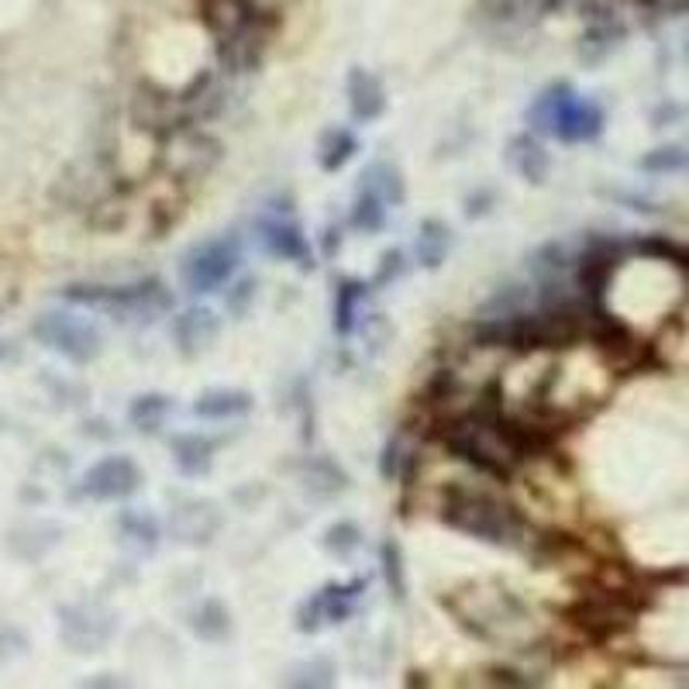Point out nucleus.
<instances>
[{
    "label": "nucleus",
    "mask_w": 689,
    "mask_h": 689,
    "mask_svg": "<svg viewBox=\"0 0 689 689\" xmlns=\"http://www.w3.org/2000/svg\"><path fill=\"white\" fill-rule=\"evenodd\" d=\"M641 170H648V173H676V170H689V152H682V149H659V152H652V155H644L641 162H638Z\"/></svg>",
    "instance_id": "nucleus-33"
},
{
    "label": "nucleus",
    "mask_w": 689,
    "mask_h": 689,
    "mask_svg": "<svg viewBox=\"0 0 689 689\" xmlns=\"http://www.w3.org/2000/svg\"><path fill=\"white\" fill-rule=\"evenodd\" d=\"M569 617H573V624L582 627L586 635L606 638V635L624 631V627L631 624V606H624V600L614 597V593H603V597L579 600Z\"/></svg>",
    "instance_id": "nucleus-13"
},
{
    "label": "nucleus",
    "mask_w": 689,
    "mask_h": 689,
    "mask_svg": "<svg viewBox=\"0 0 689 689\" xmlns=\"http://www.w3.org/2000/svg\"><path fill=\"white\" fill-rule=\"evenodd\" d=\"M359 187H366L373 190L376 197L387 200L390 208H400L403 200H408V190H403V176L397 166H390V162H369L366 173H362V184Z\"/></svg>",
    "instance_id": "nucleus-27"
},
{
    "label": "nucleus",
    "mask_w": 689,
    "mask_h": 689,
    "mask_svg": "<svg viewBox=\"0 0 689 689\" xmlns=\"http://www.w3.org/2000/svg\"><path fill=\"white\" fill-rule=\"evenodd\" d=\"M300 483H303V490H308V497H314V500H331V497L344 493V486H349V476H344L335 462H328V459H314V462H308V469H303Z\"/></svg>",
    "instance_id": "nucleus-22"
},
{
    "label": "nucleus",
    "mask_w": 689,
    "mask_h": 689,
    "mask_svg": "<svg viewBox=\"0 0 689 689\" xmlns=\"http://www.w3.org/2000/svg\"><path fill=\"white\" fill-rule=\"evenodd\" d=\"M170 414H173V400L162 397V393H141V397L131 400V408H128L131 428L141 431V435H159L162 424L170 421Z\"/></svg>",
    "instance_id": "nucleus-23"
},
{
    "label": "nucleus",
    "mask_w": 689,
    "mask_h": 689,
    "mask_svg": "<svg viewBox=\"0 0 689 689\" xmlns=\"http://www.w3.org/2000/svg\"><path fill=\"white\" fill-rule=\"evenodd\" d=\"M238 262H241V246L235 235L208 238L184 255V262H179V279H184L187 293L204 297V293H214L225 287V283L235 276Z\"/></svg>",
    "instance_id": "nucleus-5"
},
{
    "label": "nucleus",
    "mask_w": 689,
    "mask_h": 689,
    "mask_svg": "<svg viewBox=\"0 0 689 689\" xmlns=\"http://www.w3.org/2000/svg\"><path fill=\"white\" fill-rule=\"evenodd\" d=\"M214 449H217V441L208 438V435H176L170 441V452H173L176 469L184 473V476H190V479H200V476L211 473Z\"/></svg>",
    "instance_id": "nucleus-18"
},
{
    "label": "nucleus",
    "mask_w": 689,
    "mask_h": 689,
    "mask_svg": "<svg viewBox=\"0 0 689 689\" xmlns=\"http://www.w3.org/2000/svg\"><path fill=\"white\" fill-rule=\"evenodd\" d=\"M59 631H63L73 652H100L114 635V617L90 603L63 606L59 611Z\"/></svg>",
    "instance_id": "nucleus-11"
},
{
    "label": "nucleus",
    "mask_w": 689,
    "mask_h": 689,
    "mask_svg": "<svg viewBox=\"0 0 689 689\" xmlns=\"http://www.w3.org/2000/svg\"><path fill=\"white\" fill-rule=\"evenodd\" d=\"M441 521L449 524L452 531H462L486 544H497V549H528L531 544L524 517L490 490L452 486L441 503Z\"/></svg>",
    "instance_id": "nucleus-2"
},
{
    "label": "nucleus",
    "mask_w": 689,
    "mask_h": 689,
    "mask_svg": "<svg viewBox=\"0 0 689 689\" xmlns=\"http://www.w3.org/2000/svg\"><path fill=\"white\" fill-rule=\"evenodd\" d=\"M369 297V287L366 283H359V279H344L338 283V290H335V335L341 338H349L355 331V324L362 317V303H366Z\"/></svg>",
    "instance_id": "nucleus-21"
},
{
    "label": "nucleus",
    "mask_w": 689,
    "mask_h": 689,
    "mask_svg": "<svg viewBox=\"0 0 689 689\" xmlns=\"http://www.w3.org/2000/svg\"><path fill=\"white\" fill-rule=\"evenodd\" d=\"M506 166L521 179H528V184H544L552 173V159L535 135H517L511 138V146H506Z\"/></svg>",
    "instance_id": "nucleus-17"
},
{
    "label": "nucleus",
    "mask_w": 689,
    "mask_h": 689,
    "mask_svg": "<svg viewBox=\"0 0 689 689\" xmlns=\"http://www.w3.org/2000/svg\"><path fill=\"white\" fill-rule=\"evenodd\" d=\"M170 500H173V506H170V535L179 544H190V549H204V544H211L217 538L225 517H221L214 500H208V497H187V493H173Z\"/></svg>",
    "instance_id": "nucleus-8"
},
{
    "label": "nucleus",
    "mask_w": 689,
    "mask_h": 689,
    "mask_svg": "<svg viewBox=\"0 0 689 689\" xmlns=\"http://www.w3.org/2000/svg\"><path fill=\"white\" fill-rule=\"evenodd\" d=\"M321 544H324V552H328V555L349 559L359 549V544H362V531L355 528L352 521H338V524H331L328 531H324Z\"/></svg>",
    "instance_id": "nucleus-31"
},
{
    "label": "nucleus",
    "mask_w": 689,
    "mask_h": 689,
    "mask_svg": "<svg viewBox=\"0 0 689 689\" xmlns=\"http://www.w3.org/2000/svg\"><path fill=\"white\" fill-rule=\"evenodd\" d=\"M444 606L459 617V624L479 641L490 644H524L535 638V617L511 590H486V586H469L455 597L444 600Z\"/></svg>",
    "instance_id": "nucleus-3"
},
{
    "label": "nucleus",
    "mask_w": 689,
    "mask_h": 689,
    "mask_svg": "<svg viewBox=\"0 0 689 689\" xmlns=\"http://www.w3.org/2000/svg\"><path fill=\"white\" fill-rule=\"evenodd\" d=\"M403 270H408V266H403V252L400 249H393V252H387V255H383V262H379V273H376V287H387V283H393L397 276H403Z\"/></svg>",
    "instance_id": "nucleus-35"
},
{
    "label": "nucleus",
    "mask_w": 689,
    "mask_h": 689,
    "mask_svg": "<svg viewBox=\"0 0 689 689\" xmlns=\"http://www.w3.org/2000/svg\"><path fill=\"white\" fill-rule=\"evenodd\" d=\"M438 438L452 455L497 479L514 476L538 444L528 428H521L511 414H503L497 390H486L473 408L444 417L438 424Z\"/></svg>",
    "instance_id": "nucleus-1"
},
{
    "label": "nucleus",
    "mask_w": 689,
    "mask_h": 689,
    "mask_svg": "<svg viewBox=\"0 0 689 689\" xmlns=\"http://www.w3.org/2000/svg\"><path fill=\"white\" fill-rule=\"evenodd\" d=\"M359 152V138L349 128H328L317 141V162L324 173H338L352 162V155Z\"/></svg>",
    "instance_id": "nucleus-25"
},
{
    "label": "nucleus",
    "mask_w": 689,
    "mask_h": 689,
    "mask_svg": "<svg viewBox=\"0 0 689 689\" xmlns=\"http://www.w3.org/2000/svg\"><path fill=\"white\" fill-rule=\"evenodd\" d=\"M255 400L246 390H208L193 400V417H204V421H235V417H246L252 414Z\"/></svg>",
    "instance_id": "nucleus-19"
},
{
    "label": "nucleus",
    "mask_w": 689,
    "mask_h": 689,
    "mask_svg": "<svg viewBox=\"0 0 689 689\" xmlns=\"http://www.w3.org/2000/svg\"><path fill=\"white\" fill-rule=\"evenodd\" d=\"M600 131H603V111H600V104H593V100H586L576 90H569V97H565L562 108H559L552 138L576 146V141H593Z\"/></svg>",
    "instance_id": "nucleus-14"
},
{
    "label": "nucleus",
    "mask_w": 689,
    "mask_h": 689,
    "mask_svg": "<svg viewBox=\"0 0 689 689\" xmlns=\"http://www.w3.org/2000/svg\"><path fill=\"white\" fill-rule=\"evenodd\" d=\"M379 559H383V576H387L390 597L393 600H403V597H408V576H403V552H400V544L393 538L383 541Z\"/></svg>",
    "instance_id": "nucleus-32"
},
{
    "label": "nucleus",
    "mask_w": 689,
    "mask_h": 689,
    "mask_svg": "<svg viewBox=\"0 0 689 689\" xmlns=\"http://www.w3.org/2000/svg\"><path fill=\"white\" fill-rule=\"evenodd\" d=\"M452 249V231L449 225H441V221H424L417 241H414V255L424 270H438L444 259H449Z\"/></svg>",
    "instance_id": "nucleus-24"
},
{
    "label": "nucleus",
    "mask_w": 689,
    "mask_h": 689,
    "mask_svg": "<svg viewBox=\"0 0 689 689\" xmlns=\"http://www.w3.org/2000/svg\"><path fill=\"white\" fill-rule=\"evenodd\" d=\"M32 335L46 344V349L59 352L70 362H93L104 352V335H100L90 321L66 314V311H49L32 324Z\"/></svg>",
    "instance_id": "nucleus-6"
},
{
    "label": "nucleus",
    "mask_w": 689,
    "mask_h": 689,
    "mask_svg": "<svg viewBox=\"0 0 689 689\" xmlns=\"http://www.w3.org/2000/svg\"><path fill=\"white\" fill-rule=\"evenodd\" d=\"M63 297L70 303H79V308L104 311L135 324H149L173 311V290L155 276L125 283V287H66Z\"/></svg>",
    "instance_id": "nucleus-4"
},
{
    "label": "nucleus",
    "mask_w": 689,
    "mask_h": 689,
    "mask_svg": "<svg viewBox=\"0 0 689 689\" xmlns=\"http://www.w3.org/2000/svg\"><path fill=\"white\" fill-rule=\"evenodd\" d=\"M221 159V146L214 138L200 131H173L170 149H166V170L176 179H200L214 170V162Z\"/></svg>",
    "instance_id": "nucleus-12"
},
{
    "label": "nucleus",
    "mask_w": 689,
    "mask_h": 689,
    "mask_svg": "<svg viewBox=\"0 0 689 689\" xmlns=\"http://www.w3.org/2000/svg\"><path fill=\"white\" fill-rule=\"evenodd\" d=\"M387 214H390V204L383 197H376L373 190L359 187L355 193V204H352V228L355 231H366V235H376L387 228Z\"/></svg>",
    "instance_id": "nucleus-29"
},
{
    "label": "nucleus",
    "mask_w": 689,
    "mask_h": 689,
    "mask_svg": "<svg viewBox=\"0 0 689 689\" xmlns=\"http://www.w3.org/2000/svg\"><path fill=\"white\" fill-rule=\"evenodd\" d=\"M176 349L184 352L187 359L208 352L211 344L221 335V317L211 308H187L179 317H173V328H170Z\"/></svg>",
    "instance_id": "nucleus-15"
},
{
    "label": "nucleus",
    "mask_w": 689,
    "mask_h": 689,
    "mask_svg": "<svg viewBox=\"0 0 689 689\" xmlns=\"http://www.w3.org/2000/svg\"><path fill=\"white\" fill-rule=\"evenodd\" d=\"M141 486V469L135 465V459L128 455H108L93 462L90 469L79 479V497L97 500V503H117L128 500L131 493H138Z\"/></svg>",
    "instance_id": "nucleus-9"
},
{
    "label": "nucleus",
    "mask_w": 689,
    "mask_h": 689,
    "mask_svg": "<svg viewBox=\"0 0 689 689\" xmlns=\"http://www.w3.org/2000/svg\"><path fill=\"white\" fill-rule=\"evenodd\" d=\"M117 538L121 549H128L131 555H152L159 549V521L146 511H125L117 517Z\"/></svg>",
    "instance_id": "nucleus-20"
},
{
    "label": "nucleus",
    "mask_w": 689,
    "mask_h": 689,
    "mask_svg": "<svg viewBox=\"0 0 689 689\" xmlns=\"http://www.w3.org/2000/svg\"><path fill=\"white\" fill-rule=\"evenodd\" d=\"M369 576H355L352 582H328L317 593H311L297 606V631L300 635H317L324 627L341 624L355 614L359 597L366 593Z\"/></svg>",
    "instance_id": "nucleus-7"
},
{
    "label": "nucleus",
    "mask_w": 689,
    "mask_h": 689,
    "mask_svg": "<svg viewBox=\"0 0 689 689\" xmlns=\"http://www.w3.org/2000/svg\"><path fill=\"white\" fill-rule=\"evenodd\" d=\"M344 93H349V111L359 125H373V121L383 117L387 111V87L383 79L362 66L349 70V79H344Z\"/></svg>",
    "instance_id": "nucleus-16"
},
{
    "label": "nucleus",
    "mask_w": 689,
    "mask_h": 689,
    "mask_svg": "<svg viewBox=\"0 0 689 689\" xmlns=\"http://www.w3.org/2000/svg\"><path fill=\"white\" fill-rule=\"evenodd\" d=\"M283 682L287 686H331L335 682V665L328 659H311V662H300L293 668L283 673Z\"/></svg>",
    "instance_id": "nucleus-30"
},
{
    "label": "nucleus",
    "mask_w": 689,
    "mask_h": 689,
    "mask_svg": "<svg viewBox=\"0 0 689 689\" xmlns=\"http://www.w3.org/2000/svg\"><path fill=\"white\" fill-rule=\"evenodd\" d=\"M255 235H259V246L266 249L273 259L297 262L300 270L314 266L311 241H308V235H303V228L297 225L293 217H287V214H259L255 217Z\"/></svg>",
    "instance_id": "nucleus-10"
},
{
    "label": "nucleus",
    "mask_w": 689,
    "mask_h": 689,
    "mask_svg": "<svg viewBox=\"0 0 689 689\" xmlns=\"http://www.w3.org/2000/svg\"><path fill=\"white\" fill-rule=\"evenodd\" d=\"M573 84H552V87H544L535 100H531V108H528V128L535 135H549L555 131V117H559V108H562V100L569 97Z\"/></svg>",
    "instance_id": "nucleus-26"
},
{
    "label": "nucleus",
    "mask_w": 689,
    "mask_h": 689,
    "mask_svg": "<svg viewBox=\"0 0 689 689\" xmlns=\"http://www.w3.org/2000/svg\"><path fill=\"white\" fill-rule=\"evenodd\" d=\"M252 293H255V279H241L235 287V293H231V300H228V308L235 314H241V311H246V303L252 300Z\"/></svg>",
    "instance_id": "nucleus-36"
},
{
    "label": "nucleus",
    "mask_w": 689,
    "mask_h": 689,
    "mask_svg": "<svg viewBox=\"0 0 689 689\" xmlns=\"http://www.w3.org/2000/svg\"><path fill=\"white\" fill-rule=\"evenodd\" d=\"M190 627L200 641H225L231 635V614L217 600H204L190 614Z\"/></svg>",
    "instance_id": "nucleus-28"
},
{
    "label": "nucleus",
    "mask_w": 689,
    "mask_h": 689,
    "mask_svg": "<svg viewBox=\"0 0 689 689\" xmlns=\"http://www.w3.org/2000/svg\"><path fill=\"white\" fill-rule=\"evenodd\" d=\"M403 444H400V438H393L387 449H383V462H379V473H383V479H397L400 473H403Z\"/></svg>",
    "instance_id": "nucleus-34"
}]
</instances>
